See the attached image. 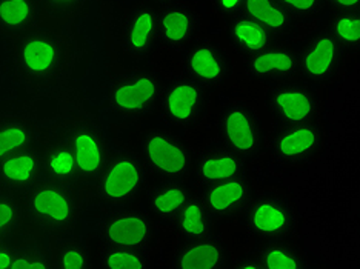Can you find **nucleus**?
<instances>
[{
  "mask_svg": "<svg viewBox=\"0 0 360 269\" xmlns=\"http://www.w3.org/2000/svg\"><path fill=\"white\" fill-rule=\"evenodd\" d=\"M243 71L255 80L290 81L299 76V51L292 46L273 45L262 53L245 57Z\"/></svg>",
  "mask_w": 360,
  "mask_h": 269,
  "instance_id": "f3484780",
  "label": "nucleus"
},
{
  "mask_svg": "<svg viewBox=\"0 0 360 269\" xmlns=\"http://www.w3.org/2000/svg\"><path fill=\"white\" fill-rule=\"evenodd\" d=\"M245 0H212L214 10L219 15H222L224 19L230 20L234 15L242 13Z\"/></svg>",
  "mask_w": 360,
  "mask_h": 269,
  "instance_id": "e433bc0d",
  "label": "nucleus"
},
{
  "mask_svg": "<svg viewBox=\"0 0 360 269\" xmlns=\"http://www.w3.org/2000/svg\"><path fill=\"white\" fill-rule=\"evenodd\" d=\"M234 266H237V268H245V269H250V268L257 269V268H260V265H259L256 257H255V258H242V260H237Z\"/></svg>",
  "mask_w": 360,
  "mask_h": 269,
  "instance_id": "58836bf2",
  "label": "nucleus"
},
{
  "mask_svg": "<svg viewBox=\"0 0 360 269\" xmlns=\"http://www.w3.org/2000/svg\"><path fill=\"white\" fill-rule=\"evenodd\" d=\"M70 60V46L60 31L37 27L18 39L13 65L19 77L32 86H46L59 80Z\"/></svg>",
  "mask_w": 360,
  "mask_h": 269,
  "instance_id": "f257e3e1",
  "label": "nucleus"
},
{
  "mask_svg": "<svg viewBox=\"0 0 360 269\" xmlns=\"http://www.w3.org/2000/svg\"><path fill=\"white\" fill-rule=\"evenodd\" d=\"M162 81L151 70L133 68L111 81L108 103L112 111L125 117L150 114L162 97Z\"/></svg>",
  "mask_w": 360,
  "mask_h": 269,
  "instance_id": "20e7f679",
  "label": "nucleus"
},
{
  "mask_svg": "<svg viewBox=\"0 0 360 269\" xmlns=\"http://www.w3.org/2000/svg\"><path fill=\"white\" fill-rule=\"evenodd\" d=\"M184 74L205 88H219L233 74L230 55L216 40L199 37L186 48L182 60Z\"/></svg>",
  "mask_w": 360,
  "mask_h": 269,
  "instance_id": "1a4fd4ad",
  "label": "nucleus"
},
{
  "mask_svg": "<svg viewBox=\"0 0 360 269\" xmlns=\"http://www.w3.org/2000/svg\"><path fill=\"white\" fill-rule=\"evenodd\" d=\"M323 138V128L316 120L299 125H282L273 136L271 151L285 165H302L322 148Z\"/></svg>",
  "mask_w": 360,
  "mask_h": 269,
  "instance_id": "ddd939ff",
  "label": "nucleus"
},
{
  "mask_svg": "<svg viewBox=\"0 0 360 269\" xmlns=\"http://www.w3.org/2000/svg\"><path fill=\"white\" fill-rule=\"evenodd\" d=\"M99 266L108 269H146L151 263L148 249L105 247L101 252Z\"/></svg>",
  "mask_w": 360,
  "mask_h": 269,
  "instance_id": "7c9ffc66",
  "label": "nucleus"
},
{
  "mask_svg": "<svg viewBox=\"0 0 360 269\" xmlns=\"http://www.w3.org/2000/svg\"><path fill=\"white\" fill-rule=\"evenodd\" d=\"M53 266L50 260L42 251L34 247L15 248L13 249L11 268H50Z\"/></svg>",
  "mask_w": 360,
  "mask_h": 269,
  "instance_id": "f704fd0d",
  "label": "nucleus"
},
{
  "mask_svg": "<svg viewBox=\"0 0 360 269\" xmlns=\"http://www.w3.org/2000/svg\"><path fill=\"white\" fill-rule=\"evenodd\" d=\"M191 199V191L180 181H168L153 186L148 192L151 213L163 222H176L180 211Z\"/></svg>",
  "mask_w": 360,
  "mask_h": 269,
  "instance_id": "b1692460",
  "label": "nucleus"
},
{
  "mask_svg": "<svg viewBox=\"0 0 360 269\" xmlns=\"http://www.w3.org/2000/svg\"><path fill=\"white\" fill-rule=\"evenodd\" d=\"M214 216L211 214L205 200L200 195H191L176 218L180 235L186 240L207 239L214 231Z\"/></svg>",
  "mask_w": 360,
  "mask_h": 269,
  "instance_id": "bb28decb",
  "label": "nucleus"
},
{
  "mask_svg": "<svg viewBox=\"0 0 360 269\" xmlns=\"http://www.w3.org/2000/svg\"><path fill=\"white\" fill-rule=\"evenodd\" d=\"M256 258L260 268L266 269L307 266L305 258L300 256V252L283 240H266V243L257 248Z\"/></svg>",
  "mask_w": 360,
  "mask_h": 269,
  "instance_id": "c85d7f7f",
  "label": "nucleus"
},
{
  "mask_svg": "<svg viewBox=\"0 0 360 269\" xmlns=\"http://www.w3.org/2000/svg\"><path fill=\"white\" fill-rule=\"evenodd\" d=\"M345 59V50L328 29L317 32L299 51V74L313 85L335 79Z\"/></svg>",
  "mask_w": 360,
  "mask_h": 269,
  "instance_id": "9b49d317",
  "label": "nucleus"
},
{
  "mask_svg": "<svg viewBox=\"0 0 360 269\" xmlns=\"http://www.w3.org/2000/svg\"><path fill=\"white\" fill-rule=\"evenodd\" d=\"M44 173L54 181L71 185L82 178L68 134L51 143L44 152Z\"/></svg>",
  "mask_w": 360,
  "mask_h": 269,
  "instance_id": "393cba45",
  "label": "nucleus"
},
{
  "mask_svg": "<svg viewBox=\"0 0 360 269\" xmlns=\"http://www.w3.org/2000/svg\"><path fill=\"white\" fill-rule=\"evenodd\" d=\"M326 29L343 46V50L360 53V11L335 13Z\"/></svg>",
  "mask_w": 360,
  "mask_h": 269,
  "instance_id": "c756f323",
  "label": "nucleus"
},
{
  "mask_svg": "<svg viewBox=\"0 0 360 269\" xmlns=\"http://www.w3.org/2000/svg\"><path fill=\"white\" fill-rule=\"evenodd\" d=\"M248 231L264 240H285L297 226V216L288 197L277 192H264L245 209Z\"/></svg>",
  "mask_w": 360,
  "mask_h": 269,
  "instance_id": "39448f33",
  "label": "nucleus"
},
{
  "mask_svg": "<svg viewBox=\"0 0 360 269\" xmlns=\"http://www.w3.org/2000/svg\"><path fill=\"white\" fill-rule=\"evenodd\" d=\"M219 136L228 148L243 159H251L264 148L265 128L250 105L230 103L222 108L217 122Z\"/></svg>",
  "mask_w": 360,
  "mask_h": 269,
  "instance_id": "423d86ee",
  "label": "nucleus"
},
{
  "mask_svg": "<svg viewBox=\"0 0 360 269\" xmlns=\"http://www.w3.org/2000/svg\"><path fill=\"white\" fill-rule=\"evenodd\" d=\"M266 105L273 117L282 125L314 122L321 112V99L317 93L296 81H283L269 88Z\"/></svg>",
  "mask_w": 360,
  "mask_h": 269,
  "instance_id": "9d476101",
  "label": "nucleus"
},
{
  "mask_svg": "<svg viewBox=\"0 0 360 269\" xmlns=\"http://www.w3.org/2000/svg\"><path fill=\"white\" fill-rule=\"evenodd\" d=\"M159 40V11L151 4H139L127 13L120 25L119 45L124 54L141 60Z\"/></svg>",
  "mask_w": 360,
  "mask_h": 269,
  "instance_id": "4468645a",
  "label": "nucleus"
},
{
  "mask_svg": "<svg viewBox=\"0 0 360 269\" xmlns=\"http://www.w3.org/2000/svg\"><path fill=\"white\" fill-rule=\"evenodd\" d=\"M23 218L20 202L14 197V192L2 190L0 194V234L2 242L10 240L19 231Z\"/></svg>",
  "mask_w": 360,
  "mask_h": 269,
  "instance_id": "2f4dec72",
  "label": "nucleus"
},
{
  "mask_svg": "<svg viewBox=\"0 0 360 269\" xmlns=\"http://www.w3.org/2000/svg\"><path fill=\"white\" fill-rule=\"evenodd\" d=\"M151 2L155 4V5H160V6H167V5H169V4L177 2V0H151Z\"/></svg>",
  "mask_w": 360,
  "mask_h": 269,
  "instance_id": "ea45409f",
  "label": "nucleus"
},
{
  "mask_svg": "<svg viewBox=\"0 0 360 269\" xmlns=\"http://www.w3.org/2000/svg\"><path fill=\"white\" fill-rule=\"evenodd\" d=\"M146 166L165 181H184L191 173L193 154L188 145L165 129H150L143 137Z\"/></svg>",
  "mask_w": 360,
  "mask_h": 269,
  "instance_id": "0eeeda50",
  "label": "nucleus"
},
{
  "mask_svg": "<svg viewBox=\"0 0 360 269\" xmlns=\"http://www.w3.org/2000/svg\"><path fill=\"white\" fill-rule=\"evenodd\" d=\"M97 197L114 206L128 205L145 190L148 169L134 152L116 150L110 152L99 177L96 178Z\"/></svg>",
  "mask_w": 360,
  "mask_h": 269,
  "instance_id": "7ed1b4c3",
  "label": "nucleus"
},
{
  "mask_svg": "<svg viewBox=\"0 0 360 269\" xmlns=\"http://www.w3.org/2000/svg\"><path fill=\"white\" fill-rule=\"evenodd\" d=\"M242 13L262 23L276 36L288 34L292 28L294 18L279 0H245Z\"/></svg>",
  "mask_w": 360,
  "mask_h": 269,
  "instance_id": "cd10ccee",
  "label": "nucleus"
},
{
  "mask_svg": "<svg viewBox=\"0 0 360 269\" xmlns=\"http://www.w3.org/2000/svg\"><path fill=\"white\" fill-rule=\"evenodd\" d=\"M225 244L214 235L207 239L190 240L182 244L171 260V268L177 269H222L228 265Z\"/></svg>",
  "mask_w": 360,
  "mask_h": 269,
  "instance_id": "412c9836",
  "label": "nucleus"
},
{
  "mask_svg": "<svg viewBox=\"0 0 360 269\" xmlns=\"http://www.w3.org/2000/svg\"><path fill=\"white\" fill-rule=\"evenodd\" d=\"M154 235L151 217L142 209H119L106 217L99 230L105 247H125L148 249Z\"/></svg>",
  "mask_w": 360,
  "mask_h": 269,
  "instance_id": "f8f14e48",
  "label": "nucleus"
},
{
  "mask_svg": "<svg viewBox=\"0 0 360 269\" xmlns=\"http://www.w3.org/2000/svg\"><path fill=\"white\" fill-rule=\"evenodd\" d=\"M86 0H42L44 13L54 20H67L85 6Z\"/></svg>",
  "mask_w": 360,
  "mask_h": 269,
  "instance_id": "c9c22d12",
  "label": "nucleus"
},
{
  "mask_svg": "<svg viewBox=\"0 0 360 269\" xmlns=\"http://www.w3.org/2000/svg\"><path fill=\"white\" fill-rule=\"evenodd\" d=\"M211 214L217 218H230L247 209L255 199V186L248 177L236 176L228 181L208 185L202 194Z\"/></svg>",
  "mask_w": 360,
  "mask_h": 269,
  "instance_id": "a211bd4d",
  "label": "nucleus"
},
{
  "mask_svg": "<svg viewBox=\"0 0 360 269\" xmlns=\"http://www.w3.org/2000/svg\"><path fill=\"white\" fill-rule=\"evenodd\" d=\"M68 137L76 154L82 178L94 181L99 177L110 157L108 142L102 128L91 119H80L72 124Z\"/></svg>",
  "mask_w": 360,
  "mask_h": 269,
  "instance_id": "2eb2a0df",
  "label": "nucleus"
},
{
  "mask_svg": "<svg viewBox=\"0 0 360 269\" xmlns=\"http://www.w3.org/2000/svg\"><path fill=\"white\" fill-rule=\"evenodd\" d=\"M202 19L191 5L174 2L159 11V42L168 50L182 51L199 39Z\"/></svg>",
  "mask_w": 360,
  "mask_h": 269,
  "instance_id": "dca6fc26",
  "label": "nucleus"
},
{
  "mask_svg": "<svg viewBox=\"0 0 360 269\" xmlns=\"http://www.w3.org/2000/svg\"><path fill=\"white\" fill-rule=\"evenodd\" d=\"M162 116L182 129L195 126L208 108L207 88L188 76H179L165 86L160 97Z\"/></svg>",
  "mask_w": 360,
  "mask_h": 269,
  "instance_id": "6e6552de",
  "label": "nucleus"
},
{
  "mask_svg": "<svg viewBox=\"0 0 360 269\" xmlns=\"http://www.w3.org/2000/svg\"><path fill=\"white\" fill-rule=\"evenodd\" d=\"M36 126L22 114H2L0 119V157L27 150L36 142Z\"/></svg>",
  "mask_w": 360,
  "mask_h": 269,
  "instance_id": "a878e982",
  "label": "nucleus"
},
{
  "mask_svg": "<svg viewBox=\"0 0 360 269\" xmlns=\"http://www.w3.org/2000/svg\"><path fill=\"white\" fill-rule=\"evenodd\" d=\"M23 202L30 218L44 231L63 234L76 225L79 200L71 183L46 177L25 191Z\"/></svg>",
  "mask_w": 360,
  "mask_h": 269,
  "instance_id": "f03ea898",
  "label": "nucleus"
},
{
  "mask_svg": "<svg viewBox=\"0 0 360 269\" xmlns=\"http://www.w3.org/2000/svg\"><path fill=\"white\" fill-rule=\"evenodd\" d=\"M42 11V0H0V29L5 36H25L39 27Z\"/></svg>",
  "mask_w": 360,
  "mask_h": 269,
  "instance_id": "5701e85b",
  "label": "nucleus"
},
{
  "mask_svg": "<svg viewBox=\"0 0 360 269\" xmlns=\"http://www.w3.org/2000/svg\"><path fill=\"white\" fill-rule=\"evenodd\" d=\"M40 173H44V154L36 148L22 150L11 156L4 157L0 163V182L2 190L11 192L28 191L39 182Z\"/></svg>",
  "mask_w": 360,
  "mask_h": 269,
  "instance_id": "6ab92c4d",
  "label": "nucleus"
},
{
  "mask_svg": "<svg viewBox=\"0 0 360 269\" xmlns=\"http://www.w3.org/2000/svg\"><path fill=\"white\" fill-rule=\"evenodd\" d=\"M243 168V157L228 146H208L195 160L194 173L199 183L208 186L240 176Z\"/></svg>",
  "mask_w": 360,
  "mask_h": 269,
  "instance_id": "aec40b11",
  "label": "nucleus"
},
{
  "mask_svg": "<svg viewBox=\"0 0 360 269\" xmlns=\"http://www.w3.org/2000/svg\"><path fill=\"white\" fill-rule=\"evenodd\" d=\"M325 5L334 13L360 11V0H325Z\"/></svg>",
  "mask_w": 360,
  "mask_h": 269,
  "instance_id": "4c0bfd02",
  "label": "nucleus"
},
{
  "mask_svg": "<svg viewBox=\"0 0 360 269\" xmlns=\"http://www.w3.org/2000/svg\"><path fill=\"white\" fill-rule=\"evenodd\" d=\"M294 19H314L323 11L325 0H279Z\"/></svg>",
  "mask_w": 360,
  "mask_h": 269,
  "instance_id": "72a5a7b5",
  "label": "nucleus"
},
{
  "mask_svg": "<svg viewBox=\"0 0 360 269\" xmlns=\"http://www.w3.org/2000/svg\"><path fill=\"white\" fill-rule=\"evenodd\" d=\"M226 36L231 46L243 59L273 46L276 40L274 32L243 13L228 20Z\"/></svg>",
  "mask_w": 360,
  "mask_h": 269,
  "instance_id": "4be33fe9",
  "label": "nucleus"
},
{
  "mask_svg": "<svg viewBox=\"0 0 360 269\" xmlns=\"http://www.w3.org/2000/svg\"><path fill=\"white\" fill-rule=\"evenodd\" d=\"M54 268L59 269H85L91 266L89 251L79 240H65L57 249Z\"/></svg>",
  "mask_w": 360,
  "mask_h": 269,
  "instance_id": "473e14b6",
  "label": "nucleus"
}]
</instances>
